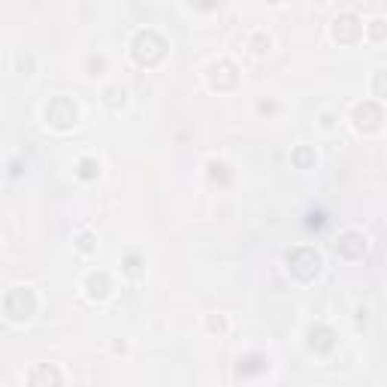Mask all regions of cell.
I'll use <instances>...</instances> for the list:
<instances>
[{"label": "cell", "instance_id": "obj_11", "mask_svg": "<svg viewBox=\"0 0 387 387\" xmlns=\"http://www.w3.org/2000/svg\"><path fill=\"white\" fill-rule=\"evenodd\" d=\"M100 97H103V106L109 112H121L127 106V88H121V85H106Z\"/></svg>", "mask_w": 387, "mask_h": 387}, {"label": "cell", "instance_id": "obj_12", "mask_svg": "<svg viewBox=\"0 0 387 387\" xmlns=\"http://www.w3.org/2000/svg\"><path fill=\"white\" fill-rule=\"evenodd\" d=\"M76 179H82V181L100 179V161H97L94 155H82L79 161H76Z\"/></svg>", "mask_w": 387, "mask_h": 387}, {"label": "cell", "instance_id": "obj_15", "mask_svg": "<svg viewBox=\"0 0 387 387\" xmlns=\"http://www.w3.org/2000/svg\"><path fill=\"white\" fill-rule=\"evenodd\" d=\"M73 245H76V252H79V254H85V257H88V254H94V252H97V236H94L91 230H82L79 236H76Z\"/></svg>", "mask_w": 387, "mask_h": 387}, {"label": "cell", "instance_id": "obj_22", "mask_svg": "<svg viewBox=\"0 0 387 387\" xmlns=\"http://www.w3.org/2000/svg\"><path fill=\"white\" fill-rule=\"evenodd\" d=\"M375 100H384V70H375Z\"/></svg>", "mask_w": 387, "mask_h": 387}, {"label": "cell", "instance_id": "obj_4", "mask_svg": "<svg viewBox=\"0 0 387 387\" xmlns=\"http://www.w3.org/2000/svg\"><path fill=\"white\" fill-rule=\"evenodd\" d=\"M3 312L12 324H27L36 312V294L30 287H10L3 300Z\"/></svg>", "mask_w": 387, "mask_h": 387}, {"label": "cell", "instance_id": "obj_14", "mask_svg": "<svg viewBox=\"0 0 387 387\" xmlns=\"http://www.w3.org/2000/svg\"><path fill=\"white\" fill-rule=\"evenodd\" d=\"M43 382L60 384V382H64V375H60L55 366H36V369H30V373H27V384H43Z\"/></svg>", "mask_w": 387, "mask_h": 387}, {"label": "cell", "instance_id": "obj_16", "mask_svg": "<svg viewBox=\"0 0 387 387\" xmlns=\"http://www.w3.org/2000/svg\"><path fill=\"white\" fill-rule=\"evenodd\" d=\"M248 49H252V55H267V52L272 49V40L257 30V34H252V40H248Z\"/></svg>", "mask_w": 387, "mask_h": 387}, {"label": "cell", "instance_id": "obj_18", "mask_svg": "<svg viewBox=\"0 0 387 387\" xmlns=\"http://www.w3.org/2000/svg\"><path fill=\"white\" fill-rule=\"evenodd\" d=\"M363 36H369L373 43H384V19H373L369 25H363Z\"/></svg>", "mask_w": 387, "mask_h": 387}, {"label": "cell", "instance_id": "obj_7", "mask_svg": "<svg viewBox=\"0 0 387 387\" xmlns=\"http://www.w3.org/2000/svg\"><path fill=\"white\" fill-rule=\"evenodd\" d=\"M82 291H85V297H88V300H94V302L109 300V297H112V278H109V272H103V269H91L88 276L82 278Z\"/></svg>", "mask_w": 387, "mask_h": 387}, {"label": "cell", "instance_id": "obj_20", "mask_svg": "<svg viewBox=\"0 0 387 387\" xmlns=\"http://www.w3.org/2000/svg\"><path fill=\"white\" fill-rule=\"evenodd\" d=\"M206 330L224 336V333H227V318L224 315H206Z\"/></svg>", "mask_w": 387, "mask_h": 387}, {"label": "cell", "instance_id": "obj_13", "mask_svg": "<svg viewBox=\"0 0 387 387\" xmlns=\"http://www.w3.org/2000/svg\"><path fill=\"white\" fill-rule=\"evenodd\" d=\"M291 164L297 166V170H312V166L318 164V155L312 146H297L291 151Z\"/></svg>", "mask_w": 387, "mask_h": 387}, {"label": "cell", "instance_id": "obj_5", "mask_svg": "<svg viewBox=\"0 0 387 387\" xmlns=\"http://www.w3.org/2000/svg\"><path fill=\"white\" fill-rule=\"evenodd\" d=\"M384 121V109L382 100H363L351 109V124L357 133H378Z\"/></svg>", "mask_w": 387, "mask_h": 387}, {"label": "cell", "instance_id": "obj_9", "mask_svg": "<svg viewBox=\"0 0 387 387\" xmlns=\"http://www.w3.org/2000/svg\"><path fill=\"white\" fill-rule=\"evenodd\" d=\"M333 345H336V333H333L330 327L315 324V327L309 330V348H312L315 354H330Z\"/></svg>", "mask_w": 387, "mask_h": 387}, {"label": "cell", "instance_id": "obj_10", "mask_svg": "<svg viewBox=\"0 0 387 387\" xmlns=\"http://www.w3.org/2000/svg\"><path fill=\"white\" fill-rule=\"evenodd\" d=\"M121 276H124L127 282H142V278H146V257L140 252H127L121 257Z\"/></svg>", "mask_w": 387, "mask_h": 387}, {"label": "cell", "instance_id": "obj_23", "mask_svg": "<svg viewBox=\"0 0 387 387\" xmlns=\"http://www.w3.org/2000/svg\"><path fill=\"white\" fill-rule=\"evenodd\" d=\"M276 109H278V106H276V103H267V100H263L261 106H257V112H261V115H272Z\"/></svg>", "mask_w": 387, "mask_h": 387}, {"label": "cell", "instance_id": "obj_2", "mask_svg": "<svg viewBox=\"0 0 387 387\" xmlns=\"http://www.w3.org/2000/svg\"><path fill=\"white\" fill-rule=\"evenodd\" d=\"M131 55L140 67H157L166 58V40L157 30H136V36L131 40Z\"/></svg>", "mask_w": 387, "mask_h": 387}, {"label": "cell", "instance_id": "obj_1", "mask_svg": "<svg viewBox=\"0 0 387 387\" xmlns=\"http://www.w3.org/2000/svg\"><path fill=\"white\" fill-rule=\"evenodd\" d=\"M79 115H82L79 103H76L73 97H67V94L52 97V100L43 106V121L52 127V131H58V133L73 131V127L79 124Z\"/></svg>", "mask_w": 387, "mask_h": 387}, {"label": "cell", "instance_id": "obj_17", "mask_svg": "<svg viewBox=\"0 0 387 387\" xmlns=\"http://www.w3.org/2000/svg\"><path fill=\"white\" fill-rule=\"evenodd\" d=\"M106 67H109V60H106V55H91L85 60V73L91 76V79H97V76L106 73Z\"/></svg>", "mask_w": 387, "mask_h": 387}, {"label": "cell", "instance_id": "obj_3", "mask_svg": "<svg viewBox=\"0 0 387 387\" xmlns=\"http://www.w3.org/2000/svg\"><path fill=\"white\" fill-rule=\"evenodd\" d=\"M321 267H324L321 252H315V248H309V245H300L287 254V269H291V276L300 278V282H315V278L321 276Z\"/></svg>", "mask_w": 387, "mask_h": 387}, {"label": "cell", "instance_id": "obj_21", "mask_svg": "<svg viewBox=\"0 0 387 387\" xmlns=\"http://www.w3.org/2000/svg\"><path fill=\"white\" fill-rule=\"evenodd\" d=\"M191 6L194 10H200V12H212V10L221 6V0H191Z\"/></svg>", "mask_w": 387, "mask_h": 387}, {"label": "cell", "instance_id": "obj_8", "mask_svg": "<svg viewBox=\"0 0 387 387\" xmlns=\"http://www.w3.org/2000/svg\"><path fill=\"white\" fill-rule=\"evenodd\" d=\"M336 254L345 257V261H360L366 254V236L360 230H345L336 242Z\"/></svg>", "mask_w": 387, "mask_h": 387}, {"label": "cell", "instance_id": "obj_24", "mask_svg": "<svg viewBox=\"0 0 387 387\" xmlns=\"http://www.w3.org/2000/svg\"><path fill=\"white\" fill-rule=\"evenodd\" d=\"M315 3H327V0H315Z\"/></svg>", "mask_w": 387, "mask_h": 387}, {"label": "cell", "instance_id": "obj_19", "mask_svg": "<svg viewBox=\"0 0 387 387\" xmlns=\"http://www.w3.org/2000/svg\"><path fill=\"white\" fill-rule=\"evenodd\" d=\"M206 170H209V179H221V181H230V166H227L224 161H215V157H212V161L206 164Z\"/></svg>", "mask_w": 387, "mask_h": 387}, {"label": "cell", "instance_id": "obj_6", "mask_svg": "<svg viewBox=\"0 0 387 387\" xmlns=\"http://www.w3.org/2000/svg\"><path fill=\"white\" fill-rule=\"evenodd\" d=\"M330 34H333V40H336L339 45H354L363 36V21L354 12H342V15L333 19Z\"/></svg>", "mask_w": 387, "mask_h": 387}]
</instances>
